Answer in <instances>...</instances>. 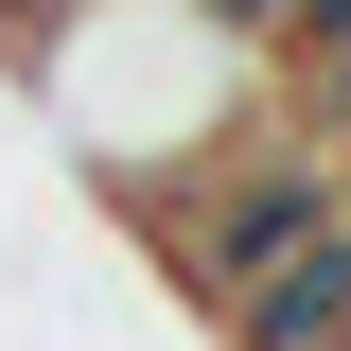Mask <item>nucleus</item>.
Here are the masks:
<instances>
[{
  "mask_svg": "<svg viewBox=\"0 0 351 351\" xmlns=\"http://www.w3.org/2000/svg\"><path fill=\"white\" fill-rule=\"evenodd\" d=\"M0 71L36 88L53 158H71L88 193H123V228L158 211V193H193L246 123H281V71L228 36L211 0H53V18L0 36Z\"/></svg>",
  "mask_w": 351,
  "mask_h": 351,
  "instance_id": "1",
  "label": "nucleus"
},
{
  "mask_svg": "<svg viewBox=\"0 0 351 351\" xmlns=\"http://www.w3.org/2000/svg\"><path fill=\"white\" fill-rule=\"evenodd\" d=\"M211 351H351V211L316 228L299 263H263L246 299L211 316Z\"/></svg>",
  "mask_w": 351,
  "mask_h": 351,
  "instance_id": "2",
  "label": "nucleus"
},
{
  "mask_svg": "<svg viewBox=\"0 0 351 351\" xmlns=\"http://www.w3.org/2000/svg\"><path fill=\"white\" fill-rule=\"evenodd\" d=\"M18 18H53V0H0V36H18Z\"/></svg>",
  "mask_w": 351,
  "mask_h": 351,
  "instance_id": "3",
  "label": "nucleus"
}]
</instances>
